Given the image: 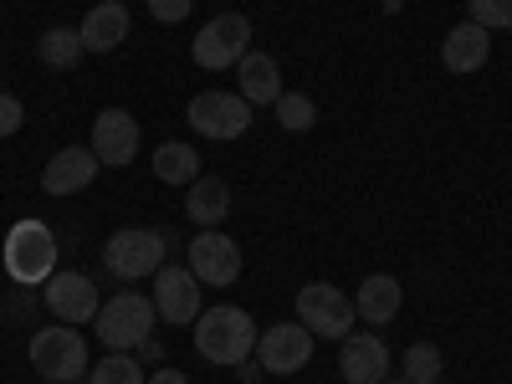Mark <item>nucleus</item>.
Segmentation results:
<instances>
[{
    "mask_svg": "<svg viewBox=\"0 0 512 384\" xmlns=\"http://www.w3.org/2000/svg\"><path fill=\"white\" fill-rule=\"evenodd\" d=\"M400 303H405L400 277L374 272V277H364V287H359V297H354V313H359L364 323L384 328V323H395V318H400Z\"/></svg>",
    "mask_w": 512,
    "mask_h": 384,
    "instance_id": "obj_17",
    "label": "nucleus"
},
{
    "mask_svg": "<svg viewBox=\"0 0 512 384\" xmlns=\"http://www.w3.org/2000/svg\"><path fill=\"white\" fill-rule=\"evenodd\" d=\"M338 369H344L349 384H384L390 379V349H384L379 333H349L344 354H338Z\"/></svg>",
    "mask_w": 512,
    "mask_h": 384,
    "instance_id": "obj_14",
    "label": "nucleus"
},
{
    "mask_svg": "<svg viewBox=\"0 0 512 384\" xmlns=\"http://www.w3.org/2000/svg\"><path fill=\"white\" fill-rule=\"evenodd\" d=\"M185 216L200 226V231H216L226 216H231V185L216 180V175H200L185 195Z\"/></svg>",
    "mask_w": 512,
    "mask_h": 384,
    "instance_id": "obj_19",
    "label": "nucleus"
},
{
    "mask_svg": "<svg viewBox=\"0 0 512 384\" xmlns=\"http://www.w3.org/2000/svg\"><path fill=\"white\" fill-rule=\"evenodd\" d=\"M98 154L93 149H82V144H72V149H62V154H52V164L41 169V190L47 195H77V190H88L93 180H98Z\"/></svg>",
    "mask_w": 512,
    "mask_h": 384,
    "instance_id": "obj_15",
    "label": "nucleus"
},
{
    "mask_svg": "<svg viewBox=\"0 0 512 384\" xmlns=\"http://www.w3.org/2000/svg\"><path fill=\"white\" fill-rule=\"evenodd\" d=\"M195 349L200 359L221 364V369H236L251 349H256V323L246 308H210L195 318Z\"/></svg>",
    "mask_w": 512,
    "mask_h": 384,
    "instance_id": "obj_1",
    "label": "nucleus"
},
{
    "mask_svg": "<svg viewBox=\"0 0 512 384\" xmlns=\"http://www.w3.org/2000/svg\"><path fill=\"white\" fill-rule=\"evenodd\" d=\"M190 128L205 139H241L246 128H251V103L241 93H195L190 108H185Z\"/></svg>",
    "mask_w": 512,
    "mask_h": 384,
    "instance_id": "obj_8",
    "label": "nucleus"
},
{
    "mask_svg": "<svg viewBox=\"0 0 512 384\" xmlns=\"http://www.w3.org/2000/svg\"><path fill=\"white\" fill-rule=\"evenodd\" d=\"M149 6V16L154 21H164V26H180L190 11H195V0H144Z\"/></svg>",
    "mask_w": 512,
    "mask_h": 384,
    "instance_id": "obj_27",
    "label": "nucleus"
},
{
    "mask_svg": "<svg viewBox=\"0 0 512 384\" xmlns=\"http://www.w3.org/2000/svg\"><path fill=\"white\" fill-rule=\"evenodd\" d=\"M195 62L205 72H226L236 67L246 52H251V21L241 11H226V16H210L200 31H195Z\"/></svg>",
    "mask_w": 512,
    "mask_h": 384,
    "instance_id": "obj_6",
    "label": "nucleus"
},
{
    "mask_svg": "<svg viewBox=\"0 0 512 384\" xmlns=\"http://www.w3.org/2000/svg\"><path fill=\"white\" fill-rule=\"evenodd\" d=\"M154 308L175 328L195 323L200 318V277L190 267H159L154 272Z\"/></svg>",
    "mask_w": 512,
    "mask_h": 384,
    "instance_id": "obj_11",
    "label": "nucleus"
},
{
    "mask_svg": "<svg viewBox=\"0 0 512 384\" xmlns=\"http://www.w3.org/2000/svg\"><path fill=\"white\" fill-rule=\"evenodd\" d=\"M93 154H98V164H113V169L134 164V154H139V118L123 113V108H103L93 118Z\"/></svg>",
    "mask_w": 512,
    "mask_h": 384,
    "instance_id": "obj_12",
    "label": "nucleus"
},
{
    "mask_svg": "<svg viewBox=\"0 0 512 384\" xmlns=\"http://www.w3.org/2000/svg\"><path fill=\"white\" fill-rule=\"evenodd\" d=\"M441 369H446L441 349H436V344H420V338H415V344L405 349V359H400V374H405L410 384H436Z\"/></svg>",
    "mask_w": 512,
    "mask_h": 384,
    "instance_id": "obj_23",
    "label": "nucleus"
},
{
    "mask_svg": "<svg viewBox=\"0 0 512 384\" xmlns=\"http://www.w3.org/2000/svg\"><path fill=\"white\" fill-rule=\"evenodd\" d=\"M272 108H277V123L287 128V134H308V128L318 123V103L308 93H282Z\"/></svg>",
    "mask_w": 512,
    "mask_h": 384,
    "instance_id": "obj_25",
    "label": "nucleus"
},
{
    "mask_svg": "<svg viewBox=\"0 0 512 384\" xmlns=\"http://www.w3.org/2000/svg\"><path fill=\"white\" fill-rule=\"evenodd\" d=\"M436 384H441V379H436Z\"/></svg>",
    "mask_w": 512,
    "mask_h": 384,
    "instance_id": "obj_32",
    "label": "nucleus"
},
{
    "mask_svg": "<svg viewBox=\"0 0 512 384\" xmlns=\"http://www.w3.org/2000/svg\"><path fill=\"white\" fill-rule=\"evenodd\" d=\"M466 11L482 31H512V0H466Z\"/></svg>",
    "mask_w": 512,
    "mask_h": 384,
    "instance_id": "obj_26",
    "label": "nucleus"
},
{
    "mask_svg": "<svg viewBox=\"0 0 512 384\" xmlns=\"http://www.w3.org/2000/svg\"><path fill=\"white\" fill-rule=\"evenodd\" d=\"M77 31H82V41H88V52H113L128 36V11L118 6V0H98V6L82 16Z\"/></svg>",
    "mask_w": 512,
    "mask_h": 384,
    "instance_id": "obj_20",
    "label": "nucleus"
},
{
    "mask_svg": "<svg viewBox=\"0 0 512 384\" xmlns=\"http://www.w3.org/2000/svg\"><path fill=\"white\" fill-rule=\"evenodd\" d=\"M154 175L164 180V185H195L200 180V154L190 149V144H159L154 149Z\"/></svg>",
    "mask_w": 512,
    "mask_h": 384,
    "instance_id": "obj_22",
    "label": "nucleus"
},
{
    "mask_svg": "<svg viewBox=\"0 0 512 384\" xmlns=\"http://www.w3.org/2000/svg\"><path fill=\"white\" fill-rule=\"evenodd\" d=\"M144 384H190V379H185L180 369H159V374H149Z\"/></svg>",
    "mask_w": 512,
    "mask_h": 384,
    "instance_id": "obj_29",
    "label": "nucleus"
},
{
    "mask_svg": "<svg viewBox=\"0 0 512 384\" xmlns=\"http://www.w3.org/2000/svg\"><path fill=\"white\" fill-rule=\"evenodd\" d=\"M36 52H41V62H47L52 72H72L82 57H88V41H82L77 26H52V31H41Z\"/></svg>",
    "mask_w": 512,
    "mask_h": 384,
    "instance_id": "obj_21",
    "label": "nucleus"
},
{
    "mask_svg": "<svg viewBox=\"0 0 512 384\" xmlns=\"http://www.w3.org/2000/svg\"><path fill=\"white\" fill-rule=\"evenodd\" d=\"M72 384H82V379H72Z\"/></svg>",
    "mask_w": 512,
    "mask_h": 384,
    "instance_id": "obj_31",
    "label": "nucleus"
},
{
    "mask_svg": "<svg viewBox=\"0 0 512 384\" xmlns=\"http://www.w3.org/2000/svg\"><path fill=\"white\" fill-rule=\"evenodd\" d=\"M487 57H492V31H482L477 21L451 26V31H446V41H441V62H446V72H456V77L477 72Z\"/></svg>",
    "mask_w": 512,
    "mask_h": 384,
    "instance_id": "obj_16",
    "label": "nucleus"
},
{
    "mask_svg": "<svg viewBox=\"0 0 512 384\" xmlns=\"http://www.w3.org/2000/svg\"><path fill=\"white\" fill-rule=\"evenodd\" d=\"M384 384H410V379H405V374H400V379H384Z\"/></svg>",
    "mask_w": 512,
    "mask_h": 384,
    "instance_id": "obj_30",
    "label": "nucleus"
},
{
    "mask_svg": "<svg viewBox=\"0 0 512 384\" xmlns=\"http://www.w3.org/2000/svg\"><path fill=\"white\" fill-rule=\"evenodd\" d=\"M236 82H241V98L256 108V103H277L282 98V67L272 52H246L236 62Z\"/></svg>",
    "mask_w": 512,
    "mask_h": 384,
    "instance_id": "obj_18",
    "label": "nucleus"
},
{
    "mask_svg": "<svg viewBox=\"0 0 512 384\" xmlns=\"http://www.w3.org/2000/svg\"><path fill=\"white\" fill-rule=\"evenodd\" d=\"M190 272L205 287H231L241 277V246L231 236H221V226L216 231H200L190 241Z\"/></svg>",
    "mask_w": 512,
    "mask_h": 384,
    "instance_id": "obj_10",
    "label": "nucleus"
},
{
    "mask_svg": "<svg viewBox=\"0 0 512 384\" xmlns=\"http://www.w3.org/2000/svg\"><path fill=\"white\" fill-rule=\"evenodd\" d=\"M154 323H159L154 297H139V292H118V297H108V303L98 308V318H93V333L103 338L108 349L134 354V349H144L149 338H154Z\"/></svg>",
    "mask_w": 512,
    "mask_h": 384,
    "instance_id": "obj_2",
    "label": "nucleus"
},
{
    "mask_svg": "<svg viewBox=\"0 0 512 384\" xmlns=\"http://www.w3.org/2000/svg\"><path fill=\"white\" fill-rule=\"evenodd\" d=\"M47 308H52V318H62V323H93L98 318V287H93V277H82V272H52L47 277Z\"/></svg>",
    "mask_w": 512,
    "mask_h": 384,
    "instance_id": "obj_13",
    "label": "nucleus"
},
{
    "mask_svg": "<svg viewBox=\"0 0 512 384\" xmlns=\"http://www.w3.org/2000/svg\"><path fill=\"white\" fill-rule=\"evenodd\" d=\"M256 359H262L267 374H297L313 359V333L303 323H272L262 338H256Z\"/></svg>",
    "mask_w": 512,
    "mask_h": 384,
    "instance_id": "obj_9",
    "label": "nucleus"
},
{
    "mask_svg": "<svg viewBox=\"0 0 512 384\" xmlns=\"http://www.w3.org/2000/svg\"><path fill=\"white\" fill-rule=\"evenodd\" d=\"M6 272L21 287H47V277L57 272V236L41 221H16L6 236Z\"/></svg>",
    "mask_w": 512,
    "mask_h": 384,
    "instance_id": "obj_3",
    "label": "nucleus"
},
{
    "mask_svg": "<svg viewBox=\"0 0 512 384\" xmlns=\"http://www.w3.org/2000/svg\"><path fill=\"white\" fill-rule=\"evenodd\" d=\"M103 262L118 282H139V277H154L164 267V236L159 231H144V226H128V231H113L108 246H103Z\"/></svg>",
    "mask_w": 512,
    "mask_h": 384,
    "instance_id": "obj_7",
    "label": "nucleus"
},
{
    "mask_svg": "<svg viewBox=\"0 0 512 384\" xmlns=\"http://www.w3.org/2000/svg\"><path fill=\"white\" fill-rule=\"evenodd\" d=\"M354 297H344L333 282H308L297 292V323H303L313 338H349L354 333Z\"/></svg>",
    "mask_w": 512,
    "mask_h": 384,
    "instance_id": "obj_5",
    "label": "nucleus"
},
{
    "mask_svg": "<svg viewBox=\"0 0 512 384\" xmlns=\"http://www.w3.org/2000/svg\"><path fill=\"white\" fill-rule=\"evenodd\" d=\"M21 123H26V108H21V98L0 93V139H11V134H16Z\"/></svg>",
    "mask_w": 512,
    "mask_h": 384,
    "instance_id": "obj_28",
    "label": "nucleus"
},
{
    "mask_svg": "<svg viewBox=\"0 0 512 384\" xmlns=\"http://www.w3.org/2000/svg\"><path fill=\"white\" fill-rule=\"evenodd\" d=\"M88 384H144V364L123 349H108V359L93 364V379Z\"/></svg>",
    "mask_w": 512,
    "mask_h": 384,
    "instance_id": "obj_24",
    "label": "nucleus"
},
{
    "mask_svg": "<svg viewBox=\"0 0 512 384\" xmlns=\"http://www.w3.org/2000/svg\"><path fill=\"white\" fill-rule=\"evenodd\" d=\"M31 369L52 384H72L88 374V344H82V333L72 323L62 328H41L31 338Z\"/></svg>",
    "mask_w": 512,
    "mask_h": 384,
    "instance_id": "obj_4",
    "label": "nucleus"
}]
</instances>
